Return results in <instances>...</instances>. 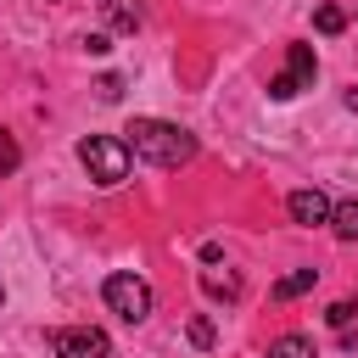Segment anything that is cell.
Masks as SVG:
<instances>
[{
    "label": "cell",
    "mask_w": 358,
    "mask_h": 358,
    "mask_svg": "<svg viewBox=\"0 0 358 358\" xmlns=\"http://www.w3.org/2000/svg\"><path fill=\"white\" fill-rule=\"evenodd\" d=\"M123 140H129V151H134L140 162H151V168H179V162L196 157V134L179 129V123H168V117H134V123L123 129Z\"/></svg>",
    "instance_id": "1"
},
{
    "label": "cell",
    "mask_w": 358,
    "mask_h": 358,
    "mask_svg": "<svg viewBox=\"0 0 358 358\" xmlns=\"http://www.w3.org/2000/svg\"><path fill=\"white\" fill-rule=\"evenodd\" d=\"M78 162L90 168L95 185H123L134 151H129V140H117V134H90V140H78Z\"/></svg>",
    "instance_id": "2"
},
{
    "label": "cell",
    "mask_w": 358,
    "mask_h": 358,
    "mask_svg": "<svg viewBox=\"0 0 358 358\" xmlns=\"http://www.w3.org/2000/svg\"><path fill=\"white\" fill-rule=\"evenodd\" d=\"M101 296H106V308L123 319V324H140L145 313H151V285L140 280V274H129V268H117V274H106V285H101Z\"/></svg>",
    "instance_id": "3"
},
{
    "label": "cell",
    "mask_w": 358,
    "mask_h": 358,
    "mask_svg": "<svg viewBox=\"0 0 358 358\" xmlns=\"http://www.w3.org/2000/svg\"><path fill=\"white\" fill-rule=\"evenodd\" d=\"M313 73H319L313 50H308V45H291V50H285V73L268 78V101H296L302 90H313Z\"/></svg>",
    "instance_id": "4"
},
{
    "label": "cell",
    "mask_w": 358,
    "mask_h": 358,
    "mask_svg": "<svg viewBox=\"0 0 358 358\" xmlns=\"http://www.w3.org/2000/svg\"><path fill=\"white\" fill-rule=\"evenodd\" d=\"M50 352L56 358H112V341L101 324H67L50 336Z\"/></svg>",
    "instance_id": "5"
},
{
    "label": "cell",
    "mask_w": 358,
    "mask_h": 358,
    "mask_svg": "<svg viewBox=\"0 0 358 358\" xmlns=\"http://www.w3.org/2000/svg\"><path fill=\"white\" fill-rule=\"evenodd\" d=\"M285 213L296 224H330V196L324 190H291L285 196Z\"/></svg>",
    "instance_id": "6"
},
{
    "label": "cell",
    "mask_w": 358,
    "mask_h": 358,
    "mask_svg": "<svg viewBox=\"0 0 358 358\" xmlns=\"http://www.w3.org/2000/svg\"><path fill=\"white\" fill-rule=\"evenodd\" d=\"M313 280H319V268H296V274H285V280H274V296H280V302H291V296H302V291H313Z\"/></svg>",
    "instance_id": "7"
},
{
    "label": "cell",
    "mask_w": 358,
    "mask_h": 358,
    "mask_svg": "<svg viewBox=\"0 0 358 358\" xmlns=\"http://www.w3.org/2000/svg\"><path fill=\"white\" fill-rule=\"evenodd\" d=\"M201 291H207V296L235 302V296H241V280H235V274H218V268H201Z\"/></svg>",
    "instance_id": "8"
},
{
    "label": "cell",
    "mask_w": 358,
    "mask_h": 358,
    "mask_svg": "<svg viewBox=\"0 0 358 358\" xmlns=\"http://www.w3.org/2000/svg\"><path fill=\"white\" fill-rule=\"evenodd\" d=\"M106 22H112L117 34H134V28H140V6H129V0H106Z\"/></svg>",
    "instance_id": "9"
},
{
    "label": "cell",
    "mask_w": 358,
    "mask_h": 358,
    "mask_svg": "<svg viewBox=\"0 0 358 358\" xmlns=\"http://www.w3.org/2000/svg\"><path fill=\"white\" fill-rule=\"evenodd\" d=\"M330 229H336L341 241H358V201H341V207H330Z\"/></svg>",
    "instance_id": "10"
},
{
    "label": "cell",
    "mask_w": 358,
    "mask_h": 358,
    "mask_svg": "<svg viewBox=\"0 0 358 358\" xmlns=\"http://www.w3.org/2000/svg\"><path fill=\"white\" fill-rule=\"evenodd\" d=\"M268 358H313V341H308V336H280V341L268 347Z\"/></svg>",
    "instance_id": "11"
},
{
    "label": "cell",
    "mask_w": 358,
    "mask_h": 358,
    "mask_svg": "<svg viewBox=\"0 0 358 358\" xmlns=\"http://www.w3.org/2000/svg\"><path fill=\"white\" fill-rule=\"evenodd\" d=\"M313 28H319V34H341V28H347V11H341V6H319V11H313Z\"/></svg>",
    "instance_id": "12"
},
{
    "label": "cell",
    "mask_w": 358,
    "mask_h": 358,
    "mask_svg": "<svg viewBox=\"0 0 358 358\" xmlns=\"http://www.w3.org/2000/svg\"><path fill=\"white\" fill-rule=\"evenodd\" d=\"M324 319H330L336 330H352V319H358V308H352V302H330V308H324Z\"/></svg>",
    "instance_id": "13"
},
{
    "label": "cell",
    "mask_w": 358,
    "mask_h": 358,
    "mask_svg": "<svg viewBox=\"0 0 358 358\" xmlns=\"http://www.w3.org/2000/svg\"><path fill=\"white\" fill-rule=\"evenodd\" d=\"M185 330H190V341H196V347H213V319H190Z\"/></svg>",
    "instance_id": "14"
},
{
    "label": "cell",
    "mask_w": 358,
    "mask_h": 358,
    "mask_svg": "<svg viewBox=\"0 0 358 358\" xmlns=\"http://www.w3.org/2000/svg\"><path fill=\"white\" fill-rule=\"evenodd\" d=\"M95 95H101V101H117V95H123V78H117V73H106V78L95 84Z\"/></svg>",
    "instance_id": "15"
},
{
    "label": "cell",
    "mask_w": 358,
    "mask_h": 358,
    "mask_svg": "<svg viewBox=\"0 0 358 358\" xmlns=\"http://www.w3.org/2000/svg\"><path fill=\"white\" fill-rule=\"evenodd\" d=\"M84 50H90V56H106V50H112V39H106V34H90V39H84Z\"/></svg>",
    "instance_id": "16"
},
{
    "label": "cell",
    "mask_w": 358,
    "mask_h": 358,
    "mask_svg": "<svg viewBox=\"0 0 358 358\" xmlns=\"http://www.w3.org/2000/svg\"><path fill=\"white\" fill-rule=\"evenodd\" d=\"M347 106H352V112H358V90H347Z\"/></svg>",
    "instance_id": "17"
},
{
    "label": "cell",
    "mask_w": 358,
    "mask_h": 358,
    "mask_svg": "<svg viewBox=\"0 0 358 358\" xmlns=\"http://www.w3.org/2000/svg\"><path fill=\"white\" fill-rule=\"evenodd\" d=\"M0 302H6V285H0Z\"/></svg>",
    "instance_id": "18"
}]
</instances>
